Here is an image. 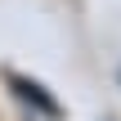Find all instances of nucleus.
Listing matches in <instances>:
<instances>
[{"mask_svg": "<svg viewBox=\"0 0 121 121\" xmlns=\"http://www.w3.org/2000/svg\"><path fill=\"white\" fill-rule=\"evenodd\" d=\"M9 85L18 90V99H27V103H36L45 117H58V103L49 99V94H40V85H31V81H22V76H9Z\"/></svg>", "mask_w": 121, "mask_h": 121, "instance_id": "obj_1", "label": "nucleus"}]
</instances>
